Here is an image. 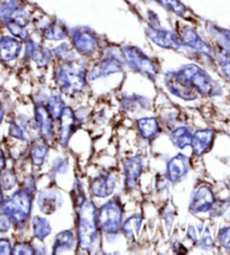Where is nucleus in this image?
Listing matches in <instances>:
<instances>
[{
  "label": "nucleus",
  "mask_w": 230,
  "mask_h": 255,
  "mask_svg": "<svg viewBox=\"0 0 230 255\" xmlns=\"http://www.w3.org/2000/svg\"><path fill=\"white\" fill-rule=\"evenodd\" d=\"M54 80L65 96L74 97L81 94L87 87L88 65L85 61L77 59L59 62L54 70Z\"/></svg>",
  "instance_id": "nucleus-1"
},
{
  "label": "nucleus",
  "mask_w": 230,
  "mask_h": 255,
  "mask_svg": "<svg viewBox=\"0 0 230 255\" xmlns=\"http://www.w3.org/2000/svg\"><path fill=\"white\" fill-rule=\"evenodd\" d=\"M78 213V243L79 248L85 253H92L97 241L99 239V228L97 224V207L90 199L77 209Z\"/></svg>",
  "instance_id": "nucleus-2"
},
{
  "label": "nucleus",
  "mask_w": 230,
  "mask_h": 255,
  "mask_svg": "<svg viewBox=\"0 0 230 255\" xmlns=\"http://www.w3.org/2000/svg\"><path fill=\"white\" fill-rule=\"evenodd\" d=\"M35 184L29 183L18 189L15 193L2 201V212L10 217L16 227H23L28 223L32 214Z\"/></svg>",
  "instance_id": "nucleus-3"
},
{
  "label": "nucleus",
  "mask_w": 230,
  "mask_h": 255,
  "mask_svg": "<svg viewBox=\"0 0 230 255\" xmlns=\"http://www.w3.org/2000/svg\"><path fill=\"white\" fill-rule=\"evenodd\" d=\"M123 208L119 198H113L97 209V224L100 232L115 235L121 230Z\"/></svg>",
  "instance_id": "nucleus-4"
},
{
  "label": "nucleus",
  "mask_w": 230,
  "mask_h": 255,
  "mask_svg": "<svg viewBox=\"0 0 230 255\" xmlns=\"http://www.w3.org/2000/svg\"><path fill=\"white\" fill-rule=\"evenodd\" d=\"M121 56L123 62L134 71L140 73L149 80L155 81L160 73L158 64L150 59V56L145 54L140 48L131 45H126L121 48Z\"/></svg>",
  "instance_id": "nucleus-5"
},
{
  "label": "nucleus",
  "mask_w": 230,
  "mask_h": 255,
  "mask_svg": "<svg viewBox=\"0 0 230 255\" xmlns=\"http://www.w3.org/2000/svg\"><path fill=\"white\" fill-rule=\"evenodd\" d=\"M69 37L75 53L83 58H92L99 52V39L90 27L77 26L71 28Z\"/></svg>",
  "instance_id": "nucleus-6"
},
{
  "label": "nucleus",
  "mask_w": 230,
  "mask_h": 255,
  "mask_svg": "<svg viewBox=\"0 0 230 255\" xmlns=\"http://www.w3.org/2000/svg\"><path fill=\"white\" fill-rule=\"evenodd\" d=\"M179 71L181 74L196 88L199 94L211 97L218 94V86L212 80L207 71L197 64L183 65Z\"/></svg>",
  "instance_id": "nucleus-7"
},
{
  "label": "nucleus",
  "mask_w": 230,
  "mask_h": 255,
  "mask_svg": "<svg viewBox=\"0 0 230 255\" xmlns=\"http://www.w3.org/2000/svg\"><path fill=\"white\" fill-rule=\"evenodd\" d=\"M176 34L180 37L183 46H187L197 53L201 55L202 58L209 60L210 62L215 63V55H214V47H211L200 35L197 33L196 29L189 26H181L176 30Z\"/></svg>",
  "instance_id": "nucleus-8"
},
{
  "label": "nucleus",
  "mask_w": 230,
  "mask_h": 255,
  "mask_svg": "<svg viewBox=\"0 0 230 255\" xmlns=\"http://www.w3.org/2000/svg\"><path fill=\"white\" fill-rule=\"evenodd\" d=\"M164 83L172 95L183 100H194L198 98L199 92L191 83L185 79L179 71L166 72L164 76Z\"/></svg>",
  "instance_id": "nucleus-9"
},
{
  "label": "nucleus",
  "mask_w": 230,
  "mask_h": 255,
  "mask_svg": "<svg viewBox=\"0 0 230 255\" xmlns=\"http://www.w3.org/2000/svg\"><path fill=\"white\" fill-rule=\"evenodd\" d=\"M123 60L116 53H109L94 64L89 71H88V80L95 81L98 79L112 76L115 73L122 72Z\"/></svg>",
  "instance_id": "nucleus-10"
},
{
  "label": "nucleus",
  "mask_w": 230,
  "mask_h": 255,
  "mask_svg": "<svg viewBox=\"0 0 230 255\" xmlns=\"http://www.w3.org/2000/svg\"><path fill=\"white\" fill-rule=\"evenodd\" d=\"M146 35L154 44H156L160 47L166 48V50L178 51L183 47V44L178 34L172 32V30L162 28L161 26L154 27V26L148 25L146 27Z\"/></svg>",
  "instance_id": "nucleus-11"
},
{
  "label": "nucleus",
  "mask_w": 230,
  "mask_h": 255,
  "mask_svg": "<svg viewBox=\"0 0 230 255\" xmlns=\"http://www.w3.org/2000/svg\"><path fill=\"white\" fill-rule=\"evenodd\" d=\"M59 130H57V142L61 146H66L71 136L79 127V120L75 116L72 108L65 106L59 120Z\"/></svg>",
  "instance_id": "nucleus-12"
},
{
  "label": "nucleus",
  "mask_w": 230,
  "mask_h": 255,
  "mask_svg": "<svg viewBox=\"0 0 230 255\" xmlns=\"http://www.w3.org/2000/svg\"><path fill=\"white\" fill-rule=\"evenodd\" d=\"M215 205V196L211 188L205 186H199L193 191L191 199H190L189 209L193 214L207 213L214 207Z\"/></svg>",
  "instance_id": "nucleus-13"
},
{
  "label": "nucleus",
  "mask_w": 230,
  "mask_h": 255,
  "mask_svg": "<svg viewBox=\"0 0 230 255\" xmlns=\"http://www.w3.org/2000/svg\"><path fill=\"white\" fill-rule=\"evenodd\" d=\"M39 33L46 41H64L69 37L70 28L59 18H48L43 25L38 26Z\"/></svg>",
  "instance_id": "nucleus-14"
},
{
  "label": "nucleus",
  "mask_w": 230,
  "mask_h": 255,
  "mask_svg": "<svg viewBox=\"0 0 230 255\" xmlns=\"http://www.w3.org/2000/svg\"><path fill=\"white\" fill-rule=\"evenodd\" d=\"M116 183V174L113 172H106L92 179L90 183V191L92 196L97 198H108L115 192Z\"/></svg>",
  "instance_id": "nucleus-15"
},
{
  "label": "nucleus",
  "mask_w": 230,
  "mask_h": 255,
  "mask_svg": "<svg viewBox=\"0 0 230 255\" xmlns=\"http://www.w3.org/2000/svg\"><path fill=\"white\" fill-rule=\"evenodd\" d=\"M25 58L33 61L39 68H45L50 64L53 55L51 50L28 38L25 41Z\"/></svg>",
  "instance_id": "nucleus-16"
},
{
  "label": "nucleus",
  "mask_w": 230,
  "mask_h": 255,
  "mask_svg": "<svg viewBox=\"0 0 230 255\" xmlns=\"http://www.w3.org/2000/svg\"><path fill=\"white\" fill-rule=\"evenodd\" d=\"M190 169L189 157L183 154H178L167 162L166 178L169 181L176 183L184 179Z\"/></svg>",
  "instance_id": "nucleus-17"
},
{
  "label": "nucleus",
  "mask_w": 230,
  "mask_h": 255,
  "mask_svg": "<svg viewBox=\"0 0 230 255\" xmlns=\"http://www.w3.org/2000/svg\"><path fill=\"white\" fill-rule=\"evenodd\" d=\"M34 117H35V123H36V126L41 133V137L46 139L47 142H50L51 138L53 137V123L54 120L51 116V114L48 113L47 108L45 105L37 104L34 109Z\"/></svg>",
  "instance_id": "nucleus-18"
},
{
  "label": "nucleus",
  "mask_w": 230,
  "mask_h": 255,
  "mask_svg": "<svg viewBox=\"0 0 230 255\" xmlns=\"http://www.w3.org/2000/svg\"><path fill=\"white\" fill-rule=\"evenodd\" d=\"M123 178H125V186L127 189H134L143 172V159L136 155L125 160L122 164Z\"/></svg>",
  "instance_id": "nucleus-19"
},
{
  "label": "nucleus",
  "mask_w": 230,
  "mask_h": 255,
  "mask_svg": "<svg viewBox=\"0 0 230 255\" xmlns=\"http://www.w3.org/2000/svg\"><path fill=\"white\" fill-rule=\"evenodd\" d=\"M23 50V42L14 36L0 37V62H11L18 59Z\"/></svg>",
  "instance_id": "nucleus-20"
},
{
  "label": "nucleus",
  "mask_w": 230,
  "mask_h": 255,
  "mask_svg": "<svg viewBox=\"0 0 230 255\" xmlns=\"http://www.w3.org/2000/svg\"><path fill=\"white\" fill-rule=\"evenodd\" d=\"M62 196L55 190L41 191L37 197L38 208L45 215L54 214L62 206Z\"/></svg>",
  "instance_id": "nucleus-21"
},
{
  "label": "nucleus",
  "mask_w": 230,
  "mask_h": 255,
  "mask_svg": "<svg viewBox=\"0 0 230 255\" xmlns=\"http://www.w3.org/2000/svg\"><path fill=\"white\" fill-rule=\"evenodd\" d=\"M212 140H214V131L211 129H201L196 131L192 135L191 145L193 154L196 156H201L208 152L211 147Z\"/></svg>",
  "instance_id": "nucleus-22"
},
{
  "label": "nucleus",
  "mask_w": 230,
  "mask_h": 255,
  "mask_svg": "<svg viewBox=\"0 0 230 255\" xmlns=\"http://www.w3.org/2000/svg\"><path fill=\"white\" fill-rule=\"evenodd\" d=\"M48 142L43 137H37L32 140L29 145V157L35 166H41L45 162L48 154Z\"/></svg>",
  "instance_id": "nucleus-23"
},
{
  "label": "nucleus",
  "mask_w": 230,
  "mask_h": 255,
  "mask_svg": "<svg viewBox=\"0 0 230 255\" xmlns=\"http://www.w3.org/2000/svg\"><path fill=\"white\" fill-rule=\"evenodd\" d=\"M137 128H138L141 137L148 140L155 138L161 131L160 124H158L156 118L154 117L140 118V120L137 121Z\"/></svg>",
  "instance_id": "nucleus-24"
},
{
  "label": "nucleus",
  "mask_w": 230,
  "mask_h": 255,
  "mask_svg": "<svg viewBox=\"0 0 230 255\" xmlns=\"http://www.w3.org/2000/svg\"><path fill=\"white\" fill-rule=\"evenodd\" d=\"M75 244V237L72 231H63L59 233L55 236L54 243H53L52 253L53 254H60L63 253L65 251H70L73 249Z\"/></svg>",
  "instance_id": "nucleus-25"
},
{
  "label": "nucleus",
  "mask_w": 230,
  "mask_h": 255,
  "mask_svg": "<svg viewBox=\"0 0 230 255\" xmlns=\"http://www.w3.org/2000/svg\"><path fill=\"white\" fill-rule=\"evenodd\" d=\"M141 225H143V216L141 215H134V216L128 218L127 221L122 222L120 231L128 241L132 242L139 235Z\"/></svg>",
  "instance_id": "nucleus-26"
},
{
  "label": "nucleus",
  "mask_w": 230,
  "mask_h": 255,
  "mask_svg": "<svg viewBox=\"0 0 230 255\" xmlns=\"http://www.w3.org/2000/svg\"><path fill=\"white\" fill-rule=\"evenodd\" d=\"M33 236L38 241H44L47 236L51 235L52 226L46 218L41 216H34L32 219Z\"/></svg>",
  "instance_id": "nucleus-27"
},
{
  "label": "nucleus",
  "mask_w": 230,
  "mask_h": 255,
  "mask_svg": "<svg viewBox=\"0 0 230 255\" xmlns=\"http://www.w3.org/2000/svg\"><path fill=\"white\" fill-rule=\"evenodd\" d=\"M170 139L175 147L182 149L191 145L192 134L187 127H178L170 134Z\"/></svg>",
  "instance_id": "nucleus-28"
},
{
  "label": "nucleus",
  "mask_w": 230,
  "mask_h": 255,
  "mask_svg": "<svg viewBox=\"0 0 230 255\" xmlns=\"http://www.w3.org/2000/svg\"><path fill=\"white\" fill-rule=\"evenodd\" d=\"M153 1L157 2L158 5L165 8L166 10H170L174 15L181 17V18H189L188 7L183 2H181L180 0H153Z\"/></svg>",
  "instance_id": "nucleus-29"
},
{
  "label": "nucleus",
  "mask_w": 230,
  "mask_h": 255,
  "mask_svg": "<svg viewBox=\"0 0 230 255\" xmlns=\"http://www.w3.org/2000/svg\"><path fill=\"white\" fill-rule=\"evenodd\" d=\"M214 55L215 61L219 65L221 72L230 80V54L223 47L217 45V47L214 48Z\"/></svg>",
  "instance_id": "nucleus-30"
},
{
  "label": "nucleus",
  "mask_w": 230,
  "mask_h": 255,
  "mask_svg": "<svg viewBox=\"0 0 230 255\" xmlns=\"http://www.w3.org/2000/svg\"><path fill=\"white\" fill-rule=\"evenodd\" d=\"M26 0H0V23H3L15 10L25 7Z\"/></svg>",
  "instance_id": "nucleus-31"
},
{
  "label": "nucleus",
  "mask_w": 230,
  "mask_h": 255,
  "mask_svg": "<svg viewBox=\"0 0 230 255\" xmlns=\"http://www.w3.org/2000/svg\"><path fill=\"white\" fill-rule=\"evenodd\" d=\"M52 55L59 61V62H68V61L75 60V51L69 43H62L51 50Z\"/></svg>",
  "instance_id": "nucleus-32"
},
{
  "label": "nucleus",
  "mask_w": 230,
  "mask_h": 255,
  "mask_svg": "<svg viewBox=\"0 0 230 255\" xmlns=\"http://www.w3.org/2000/svg\"><path fill=\"white\" fill-rule=\"evenodd\" d=\"M64 107H65V105L60 96L50 97V99H48L47 105H46L47 111L51 114V116L53 117V120L54 121L59 120L62 112H63Z\"/></svg>",
  "instance_id": "nucleus-33"
},
{
  "label": "nucleus",
  "mask_w": 230,
  "mask_h": 255,
  "mask_svg": "<svg viewBox=\"0 0 230 255\" xmlns=\"http://www.w3.org/2000/svg\"><path fill=\"white\" fill-rule=\"evenodd\" d=\"M17 184V175L14 170L3 169L0 171V186L2 190H11Z\"/></svg>",
  "instance_id": "nucleus-34"
},
{
  "label": "nucleus",
  "mask_w": 230,
  "mask_h": 255,
  "mask_svg": "<svg viewBox=\"0 0 230 255\" xmlns=\"http://www.w3.org/2000/svg\"><path fill=\"white\" fill-rule=\"evenodd\" d=\"M71 197H72V201L75 209H78L80 206L86 201L87 197L85 195V191H83V188L81 186V183L78 181H75L72 191H71Z\"/></svg>",
  "instance_id": "nucleus-35"
},
{
  "label": "nucleus",
  "mask_w": 230,
  "mask_h": 255,
  "mask_svg": "<svg viewBox=\"0 0 230 255\" xmlns=\"http://www.w3.org/2000/svg\"><path fill=\"white\" fill-rule=\"evenodd\" d=\"M36 253L34 246L28 242H17L12 248L14 255H33Z\"/></svg>",
  "instance_id": "nucleus-36"
},
{
  "label": "nucleus",
  "mask_w": 230,
  "mask_h": 255,
  "mask_svg": "<svg viewBox=\"0 0 230 255\" xmlns=\"http://www.w3.org/2000/svg\"><path fill=\"white\" fill-rule=\"evenodd\" d=\"M9 135L12 138L18 140H27V136L23 129V127L17 124V123H10L9 125Z\"/></svg>",
  "instance_id": "nucleus-37"
},
{
  "label": "nucleus",
  "mask_w": 230,
  "mask_h": 255,
  "mask_svg": "<svg viewBox=\"0 0 230 255\" xmlns=\"http://www.w3.org/2000/svg\"><path fill=\"white\" fill-rule=\"evenodd\" d=\"M68 162H66L64 159H57L54 161V163L52 165V172L53 175H55L56 173H61L64 174L68 172Z\"/></svg>",
  "instance_id": "nucleus-38"
},
{
  "label": "nucleus",
  "mask_w": 230,
  "mask_h": 255,
  "mask_svg": "<svg viewBox=\"0 0 230 255\" xmlns=\"http://www.w3.org/2000/svg\"><path fill=\"white\" fill-rule=\"evenodd\" d=\"M12 222L5 212L0 213V233H7L10 230Z\"/></svg>",
  "instance_id": "nucleus-39"
},
{
  "label": "nucleus",
  "mask_w": 230,
  "mask_h": 255,
  "mask_svg": "<svg viewBox=\"0 0 230 255\" xmlns=\"http://www.w3.org/2000/svg\"><path fill=\"white\" fill-rule=\"evenodd\" d=\"M12 254V248L10 242L7 239H0V255Z\"/></svg>",
  "instance_id": "nucleus-40"
},
{
  "label": "nucleus",
  "mask_w": 230,
  "mask_h": 255,
  "mask_svg": "<svg viewBox=\"0 0 230 255\" xmlns=\"http://www.w3.org/2000/svg\"><path fill=\"white\" fill-rule=\"evenodd\" d=\"M188 239L191 240L192 242H198V237H197V234H196V228H194L193 226H189V230H188Z\"/></svg>",
  "instance_id": "nucleus-41"
},
{
  "label": "nucleus",
  "mask_w": 230,
  "mask_h": 255,
  "mask_svg": "<svg viewBox=\"0 0 230 255\" xmlns=\"http://www.w3.org/2000/svg\"><path fill=\"white\" fill-rule=\"evenodd\" d=\"M6 168V157L5 154H3L2 149L0 148V171L3 170Z\"/></svg>",
  "instance_id": "nucleus-42"
},
{
  "label": "nucleus",
  "mask_w": 230,
  "mask_h": 255,
  "mask_svg": "<svg viewBox=\"0 0 230 255\" xmlns=\"http://www.w3.org/2000/svg\"><path fill=\"white\" fill-rule=\"evenodd\" d=\"M3 120V107L1 103H0V124H1V122Z\"/></svg>",
  "instance_id": "nucleus-43"
},
{
  "label": "nucleus",
  "mask_w": 230,
  "mask_h": 255,
  "mask_svg": "<svg viewBox=\"0 0 230 255\" xmlns=\"http://www.w3.org/2000/svg\"><path fill=\"white\" fill-rule=\"evenodd\" d=\"M2 201H3V195H2V188H1V186H0V206H1V204H2Z\"/></svg>",
  "instance_id": "nucleus-44"
}]
</instances>
